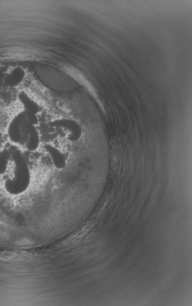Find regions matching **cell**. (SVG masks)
<instances>
[{"label": "cell", "mask_w": 192, "mask_h": 306, "mask_svg": "<svg viewBox=\"0 0 192 306\" xmlns=\"http://www.w3.org/2000/svg\"><path fill=\"white\" fill-rule=\"evenodd\" d=\"M12 155L10 178L4 182L1 191L10 200L21 198L31 190L33 184L32 173L21 151L15 146L9 149Z\"/></svg>", "instance_id": "obj_1"}, {"label": "cell", "mask_w": 192, "mask_h": 306, "mask_svg": "<svg viewBox=\"0 0 192 306\" xmlns=\"http://www.w3.org/2000/svg\"><path fill=\"white\" fill-rule=\"evenodd\" d=\"M51 125L54 127H64L70 132V136L68 139L72 142H76L80 139L82 135V130L80 126L75 121L64 119L53 121Z\"/></svg>", "instance_id": "obj_2"}, {"label": "cell", "mask_w": 192, "mask_h": 306, "mask_svg": "<svg viewBox=\"0 0 192 306\" xmlns=\"http://www.w3.org/2000/svg\"><path fill=\"white\" fill-rule=\"evenodd\" d=\"M17 97L18 101L23 107L24 111L37 115L41 111V107L39 104L36 102L32 100L24 91L19 92Z\"/></svg>", "instance_id": "obj_3"}, {"label": "cell", "mask_w": 192, "mask_h": 306, "mask_svg": "<svg viewBox=\"0 0 192 306\" xmlns=\"http://www.w3.org/2000/svg\"><path fill=\"white\" fill-rule=\"evenodd\" d=\"M44 148L50 155L54 167L58 170L64 169L67 164L64 154L51 145H46Z\"/></svg>", "instance_id": "obj_4"}, {"label": "cell", "mask_w": 192, "mask_h": 306, "mask_svg": "<svg viewBox=\"0 0 192 306\" xmlns=\"http://www.w3.org/2000/svg\"><path fill=\"white\" fill-rule=\"evenodd\" d=\"M12 155L9 149H4L0 151V181L6 175L9 169Z\"/></svg>", "instance_id": "obj_5"}, {"label": "cell", "mask_w": 192, "mask_h": 306, "mask_svg": "<svg viewBox=\"0 0 192 306\" xmlns=\"http://www.w3.org/2000/svg\"><path fill=\"white\" fill-rule=\"evenodd\" d=\"M40 143V134L38 133L35 126H33L29 134L28 138L25 143V147L27 150L30 151L37 150L39 147Z\"/></svg>", "instance_id": "obj_6"}, {"label": "cell", "mask_w": 192, "mask_h": 306, "mask_svg": "<svg viewBox=\"0 0 192 306\" xmlns=\"http://www.w3.org/2000/svg\"><path fill=\"white\" fill-rule=\"evenodd\" d=\"M5 71L0 70V93H1L2 88L4 87V79Z\"/></svg>", "instance_id": "obj_7"}]
</instances>
